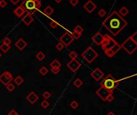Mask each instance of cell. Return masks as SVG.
I'll use <instances>...</instances> for the list:
<instances>
[{"label":"cell","instance_id":"cell-1","mask_svg":"<svg viewBox=\"0 0 137 115\" xmlns=\"http://www.w3.org/2000/svg\"><path fill=\"white\" fill-rule=\"evenodd\" d=\"M128 22L118 14L116 10L111 13L107 19L103 22V26L111 32L113 36H116L127 27Z\"/></svg>","mask_w":137,"mask_h":115},{"label":"cell","instance_id":"cell-2","mask_svg":"<svg viewBox=\"0 0 137 115\" xmlns=\"http://www.w3.org/2000/svg\"><path fill=\"white\" fill-rule=\"evenodd\" d=\"M120 85V81L116 80L111 74H107L105 78L103 79V81L100 82V86L107 89L110 93H113L114 89L118 87Z\"/></svg>","mask_w":137,"mask_h":115},{"label":"cell","instance_id":"cell-3","mask_svg":"<svg viewBox=\"0 0 137 115\" xmlns=\"http://www.w3.org/2000/svg\"><path fill=\"white\" fill-rule=\"evenodd\" d=\"M121 48H123L128 55H132L137 49V41L131 38V36L128 37L126 40L120 45Z\"/></svg>","mask_w":137,"mask_h":115},{"label":"cell","instance_id":"cell-4","mask_svg":"<svg viewBox=\"0 0 137 115\" xmlns=\"http://www.w3.org/2000/svg\"><path fill=\"white\" fill-rule=\"evenodd\" d=\"M82 57L84 60H86L88 63H92L95 59L98 57V54L91 46H88L84 52L82 53Z\"/></svg>","mask_w":137,"mask_h":115},{"label":"cell","instance_id":"cell-5","mask_svg":"<svg viewBox=\"0 0 137 115\" xmlns=\"http://www.w3.org/2000/svg\"><path fill=\"white\" fill-rule=\"evenodd\" d=\"M116 43L117 42L115 39H113L108 34H106L103 36V39L100 45L102 46V49L103 50H110L112 48Z\"/></svg>","mask_w":137,"mask_h":115},{"label":"cell","instance_id":"cell-6","mask_svg":"<svg viewBox=\"0 0 137 115\" xmlns=\"http://www.w3.org/2000/svg\"><path fill=\"white\" fill-rule=\"evenodd\" d=\"M22 6H23L25 11L27 12L29 14H31V15L37 11V9L35 8V2L32 0H24Z\"/></svg>","mask_w":137,"mask_h":115},{"label":"cell","instance_id":"cell-7","mask_svg":"<svg viewBox=\"0 0 137 115\" xmlns=\"http://www.w3.org/2000/svg\"><path fill=\"white\" fill-rule=\"evenodd\" d=\"M13 79L14 78H13L11 73H10V72L7 70L4 71L1 75H0V82L4 86H6L9 83H10Z\"/></svg>","mask_w":137,"mask_h":115},{"label":"cell","instance_id":"cell-8","mask_svg":"<svg viewBox=\"0 0 137 115\" xmlns=\"http://www.w3.org/2000/svg\"><path fill=\"white\" fill-rule=\"evenodd\" d=\"M74 41V38H72V36L70 33L68 32H65L59 38V42H62L64 45V46H68L71 45V43Z\"/></svg>","mask_w":137,"mask_h":115},{"label":"cell","instance_id":"cell-9","mask_svg":"<svg viewBox=\"0 0 137 115\" xmlns=\"http://www.w3.org/2000/svg\"><path fill=\"white\" fill-rule=\"evenodd\" d=\"M67 66L68 67L71 71L72 72H76L81 66L80 62L76 59H71V61L67 64Z\"/></svg>","mask_w":137,"mask_h":115},{"label":"cell","instance_id":"cell-10","mask_svg":"<svg viewBox=\"0 0 137 115\" xmlns=\"http://www.w3.org/2000/svg\"><path fill=\"white\" fill-rule=\"evenodd\" d=\"M121 49V46H120V44H119V43H116L112 48L110 49V50H104V53H105V55L109 57V58H112L115 55H116V54L120 51V50Z\"/></svg>","mask_w":137,"mask_h":115},{"label":"cell","instance_id":"cell-11","mask_svg":"<svg viewBox=\"0 0 137 115\" xmlns=\"http://www.w3.org/2000/svg\"><path fill=\"white\" fill-rule=\"evenodd\" d=\"M95 93H96V95L99 96V98L102 99L103 101H105L106 98H107V97L109 95L110 93H110L107 89H105L104 87H102V86H100V87L96 90Z\"/></svg>","mask_w":137,"mask_h":115},{"label":"cell","instance_id":"cell-12","mask_svg":"<svg viewBox=\"0 0 137 115\" xmlns=\"http://www.w3.org/2000/svg\"><path fill=\"white\" fill-rule=\"evenodd\" d=\"M91 76L95 79V81H99L100 79H102L104 76L103 72L99 68H95V70H92V72H91Z\"/></svg>","mask_w":137,"mask_h":115},{"label":"cell","instance_id":"cell-13","mask_svg":"<svg viewBox=\"0 0 137 115\" xmlns=\"http://www.w3.org/2000/svg\"><path fill=\"white\" fill-rule=\"evenodd\" d=\"M96 5L92 2L91 0H88L85 4L84 5V8L88 13H92L94 10L96 9Z\"/></svg>","mask_w":137,"mask_h":115},{"label":"cell","instance_id":"cell-14","mask_svg":"<svg viewBox=\"0 0 137 115\" xmlns=\"http://www.w3.org/2000/svg\"><path fill=\"white\" fill-rule=\"evenodd\" d=\"M26 99L28 102H30L31 104L33 105V104H35L39 100V96L37 95V93H35L34 91H31L29 93V94L27 96Z\"/></svg>","mask_w":137,"mask_h":115},{"label":"cell","instance_id":"cell-15","mask_svg":"<svg viewBox=\"0 0 137 115\" xmlns=\"http://www.w3.org/2000/svg\"><path fill=\"white\" fill-rule=\"evenodd\" d=\"M103 39V35L101 34L100 32H97L91 38V41L95 43V45H100Z\"/></svg>","mask_w":137,"mask_h":115},{"label":"cell","instance_id":"cell-16","mask_svg":"<svg viewBox=\"0 0 137 115\" xmlns=\"http://www.w3.org/2000/svg\"><path fill=\"white\" fill-rule=\"evenodd\" d=\"M14 46H15V47H17L19 50H23V49H25V48L27 47V43L26 42V41H25L24 39H23V38H19L17 40V42H15Z\"/></svg>","mask_w":137,"mask_h":115},{"label":"cell","instance_id":"cell-17","mask_svg":"<svg viewBox=\"0 0 137 115\" xmlns=\"http://www.w3.org/2000/svg\"><path fill=\"white\" fill-rule=\"evenodd\" d=\"M25 10L23 9V7L22 5L19 6L17 7V8H15V10H14V14H15V15L18 17V18H21L22 16H23V14H25Z\"/></svg>","mask_w":137,"mask_h":115},{"label":"cell","instance_id":"cell-18","mask_svg":"<svg viewBox=\"0 0 137 115\" xmlns=\"http://www.w3.org/2000/svg\"><path fill=\"white\" fill-rule=\"evenodd\" d=\"M22 21L23 22V23L25 25H27V26H29L32 22L34 21V18L32 17L31 14H27L26 15H25L23 19H22Z\"/></svg>","mask_w":137,"mask_h":115},{"label":"cell","instance_id":"cell-19","mask_svg":"<svg viewBox=\"0 0 137 115\" xmlns=\"http://www.w3.org/2000/svg\"><path fill=\"white\" fill-rule=\"evenodd\" d=\"M53 12H54V9L52 8V6H46L44 10H43V13H44L46 16H50L53 14Z\"/></svg>","mask_w":137,"mask_h":115},{"label":"cell","instance_id":"cell-20","mask_svg":"<svg viewBox=\"0 0 137 115\" xmlns=\"http://www.w3.org/2000/svg\"><path fill=\"white\" fill-rule=\"evenodd\" d=\"M128 12H129V10H128V9L127 8L126 6H123L122 8H120V10H119V12H118V14H120V16H122L123 18L124 17H125L127 14H128Z\"/></svg>","mask_w":137,"mask_h":115},{"label":"cell","instance_id":"cell-21","mask_svg":"<svg viewBox=\"0 0 137 115\" xmlns=\"http://www.w3.org/2000/svg\"><path fill=\"white\" fill-rule=\"evenodd\" d=\"M0 50H2V53H7L10 50V45H6L4 43H2V45H0Z\"/></svg>","mask_w":137,"mask_h":115},{"label":"cell","instance_id":"cell-22","mask_svg":"<svg viewBox=\"0 0 137 115\" xmlns=\"http://www.w3.org/2000/svg\"><path fill=\"white\" fill-rule=\"evenodd\" d=\"M14 82L17 86H21L24 82V80H23V78L20 76V75H18V76L15 77V78L14 79Z\"/></svg>","mask_w":137,"mask_h":115},{"label":"cell","instance_id":"cell-23","mask_svg":"<svg viewBox=\"0 0 137 115\" xmlns=\"http://www.w3.org/2000/svg\"><path fill=\"white\" fill-rule=\"evenodd\" d=\"M61 63L59 62L58 60H56V59H55V60H53L51 62H50V68H54V67H56V68H60L61 67Z\"/></svg>","mask_w":137,"mask_h":115},{"label":"cell","instance_id":"cell-24","mask_svg":"<svg viewBox=\"0 0 137 115\" xmlns=\"http://www.w3.org/2000/svg\"><path fill=\"white\" fill-rule=\"evenodd\" d=\"M83 84H84V82H83V81L81 80V79H79V78H76L73 82V85L75 86V87H77V88L81 87V86H83Z\"/></svg>","mask_w":137,"mask_h":115},{"label":"cell","instance_id":"cell-25","mask_svg":"<svg viewBox=\"0 0 137 115\" xmlns=\"http://www.w3.org/2000/svg\"><path fill=\"white\" fill-rule=\"evenodd\" d=\"M48 70H47V68L45 67V66H42L40 69H39V74H40L41 75H43V76H44V75H46V74L48 73Z\"/></svg>","mask_w":137,"mask_h":115},{"label":"cell","instance_id":"cell-26","mask_svg":"<svg viewBox=\"0 0 137 115\" xmlns=\"http://www.w3.org/2000/svg\"><path fill=\"white\" fill-rule=\"evenodd\" d=\"M36 58H37V59L39 61H43V59L45 58V55L44 53L42 52V51H39L37 53V55H36Z\"/></svg>","mask_w":137,"mask_h":115},{"label":"cell","instance_id":"cell-27","mask_svg":"<svg viewBox=\"0 0 137 115\" xmlns=\"http://www.w3.org/2000/svg\"><path fill=\"white\" fill-rule=\"evenodd\" d=\"M68 56H69V58L71 59H76V58L78 56V54H77L76 51H75V50H72V51H71L69 53Z\"/></svg>","mask_w":137,"mask_h":115},{"label":"cell","instance_id":"cell-28","mask_svg":"<svg viewBox=\"0 0 137 115\" xmlns=\"http://www.w3.org/2000/svg\"><path fill=\"white\" fill-rule=\"evenodd\" d=\"M50 106V103L48 102L47 100H43L41 102V107L43 108V109H47V108Z\"/></svg>","mask_w":137,"mask_h":115},{"label":"cell","instance_id":"cell-29","mask_svg":"<svg viewBox=\"0 0 137 115\" xmlns=\"http://www.w3.org/2000/svg\"><path fill=\"white\" fill-rule=\"evenodd\" d=\"M6 89L9 92H13L14 89H15V86H14V85L13 83H9L8 85L6 86Z\"/></svg>","mask_w":137,"mask_h":115},{"label":"cell","instance_id":"cell-30","mask_svg":"<svg viewBox=\"0 0 137 115\" xmlns=\"http://www.w3.org/2000/svg\"><path fill=\"white\" fill-rule=\"evenodd\" d=\"M74 31L79 32V33H81L82 34L83 32H84V28H83L82 26H80V25H77V26L74 28Z\"/></svg>","mask_w":137,"mask_h":115},{"label":"cell","instance_id":"cell-31","mask_svg":"<svg viewBox=\"0 0 137 115\" xmlns=\"http://www.w3.org/2000/svg\"><path fill=\"white\" fill-rule=\"evenodd\" d=\"M81 35H82L81 33H79V32H75V31H74L71 34L72 38H73L74 39H79V38L81 37Z\"/></svg>","mask_w":137,"mask_h":115},{"label":"cell","instance_id":"cell-32","mask_svg":"<svg viewBox=\"0 0 137 115\" xmlns=\"http://www.w3.org/2000/svg\"><path fill=\"white\" fill-rule=\"evenodd\" d=\"M49 26L51 27V28L55 29V28H56L58 26H59V23H58L57 22L55 21V20H51V21H50V23H49Z\"/></svg>","mask_w":137,"mask_h":115},{"label":"cell","instance_id":"cell-33","mask_svg":"<svg viewBox=\"0 0 137 115\" xmlns=\"http://www.w3.org/2000/svg\"><path fill=\"white\" fill-rule=\"evenodd\" d=\"M43 97L45 100H47L50 98V97H51V94H50V93L49 91H45L44 93H43Z\"/></svg>","mask_w":137,"mask_h":115},{"label":"cell","instance_id":"cell-34","mask_svg":"<svg viewBox=\"0 0 137 115\" xmlns=\"http://www.w3.org/2000/svg\"><path fill=\"white\" fill-rule=\"evenodd\" d=\"M70 106H71L73 110H75V109H76V108L79 106V103L76 102V101H72V102L70 103Z\"/></svg>","mask_w":137,"mask_h":115},{"label":"cell","instance_id":"cell-35","mask_svg":"<svg viewBox=\"0 0 137 115\" xmlns=\"http://www.w3.org/2000/svg\"><path fill=\"white\" fill-rule=\"evenodd\" d=\"M34 2H35V8L37 9V10L40 8L41 6H42V3L39 0H34Z\"/></svg>","mask_w":137,"mask_h":115},{"label":"cell","instance_id":"cell-36","mask_svg":"<svg viewBox=\"0 0 137 115\" xmlns=\"http://www.w3.org/2000/svg\"><path fill=\"white\" fill-rule=\"evenodd\" d=\"M114 96H113V93H110L109 95H108L107 97V98H106V102H111L112 101L114 100Z\"/></svg>","mask_w":137,"mask_h":115},{"label":"cell","instance_id":"cell-37","mask_svg":"<svg viewBox=\"0 0 137 115\" xmlns=\"http://www.w3.org/2000/svg\"><path fill=\"white\" fill-rule=\"evenodd\" d=\"M64 48V45L63 44L62 42H59V43H57V45H56V49L59 50V51H60V50H62Z\"/></svg>","mask_w":137,"mask_h":115},{"label":"cell","instance_id":"cell-38","mask_svg":"<svg viewBox=\"0 0 137 115\" xmlns=\"http://www.w3.org/2000/svg\"><path fill=\"white\" fill-rule=\"evenodd\" d=\"M2 43H4V44H6V45H10V43H11V40H10L8 37H6V38H4V39H3Z\"/></svg>","mask_w":137,"mask_h":115},{"label":"cell","instance_id":"cell-39","mask_svg":"<svg viewBox=\"0 0 137 115\" xmlns=\"http://www.w3.org/2000/svg\"><path fill=\"white\" fill-rule=\"evenodd\" d=\"M98 14H99V16H100V17H103L106 14V10H103V9H100L99 10V12H98Z\"/></svg>","mask_w":137,"mask_h":115},{"label":"cell","instance_id":"cell-40","mask_svg":"<svg viewBox=\"0 0 137 115\" xmlns=\"http://www.w3.org/2000/svg\"><path fill=\"white\" fill-rule=\"evenodd\" d=\"M50 70H51V72H52V73H53L54 74H57L60 71V68L54 67V68H51V69H50Z\"/></svg>","mask_w":137,"mask_h":115},{"label":"cell","instance_id":"cell-41","mask_svg":"<svg viewBox=\"0 0 137 115\" xmlns=\"http://www.w3.org/2000/svg\"><path fill=\"white\" fill-rule=\"evenodd\" d=\"M7 2L5 1V0H0V6L2 7V8H4V7L6 6Z\"/></svg>","mask_w":137,"mask_h":115},{"label":"cell","instance_id":"cell-42","mask_svg":"<svg viewBox=\"0 0 137 115\" xmlns=\"http://www.w3.org/2000/svg\"><path fill=\"white\" fill-rule=\"evenodd\" d=\"M70 3L71 6H75L79 3V0H70Z\"/></svg>","mask_w":137,"mask_h":115},{"label":"cell","instance_id":"cell-43","mask_svg":"<svg viewBox=\"0 0 137 115\" xmlns=\"http://www.w3.org/2000/svg\"><path fill=\"white\" fill-rule=\"evenodd\" d=\"M136 36H137V32H135V33L131 36V38H132V39H134L135 41H137V39H136Z\"/></svg>","mask_w":137,"mask_h":115},{"label":"cell","instance_id":"cell-44","mask_svg":"<svg viewBox=\"0 0 137 115\" xmlns=\"http://www.w3.org/2000/svg\"><path fill=\"white\" fill-rule=\"evenodd\" d=\"M19 1H20V0H10V2H11L14 5H15V4H17V3H19Z\"/></svg>","mask_w":137,"mask_h":115},{"label":"cell","instance_id":"cell-45","mask_svg":"<svg viewBox=\"0 0 137 115\" xmlns=\"http://www.w3.org/2000/svg\"><path fill=\"white\" fill-rule=\"evenodd\" d=\"M107 115H115V114H114V113L112 112V111H110V112L108 113V114H107Z\"/></svg>","mask_w":137,"mask_h":115},{"label":"cell","instance_id":"cell-46","mask_svg":"<svg viewBox=\"0 0 137 115\" xmlns=\"http://www.w3.org/2000/svg\"><path fill=\"white\" fill-rule=\"evenodd\" d=\"M55 1L56 2H58V3H59L60 2H62V0H55Z\"/></svg>","mask_w":137,"mask_h":115},{"label":"cell","instance_id":"cell-47","mask_svg":"<svg viewBox=\"0 0 137 115\" xmlns=\"http://www.w3.org/2000/svg\"><path fill=\"white\" fill-rule=\"evenodd\" d=\"M1 56H2V55H1V53H0V58H1Z\"/></svg>","mask_w":137,"mask_h":115},{"label":"cell","instance_id":"cell-48","mask_svg":"<svg viewBox=\"0 0 137 115\" xmlns=\"http://www.w3.org/2000/svg\"><path fill=\"white\" fill-rule=\"evenodd\" d=\"M32 1H34V0H32Z\"/></svg>","mask_w":137,"mask_h":115}]
</instances>
